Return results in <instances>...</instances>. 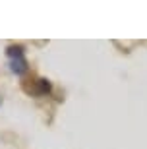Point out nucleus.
Returning <instances> with one entry per match:
<instances>
[{
    "label": "nucleus",
    "mask_w": 147,
    "mask_h": 149,
    "mask_svg": "<svg viewBox=\"0 0 147 149\" xmlns=\"http://www.w3.org/2000/svg\"><path fill=\"white\" fill-rule=\"evenodd\" d=\"M0 103H2V99H0Z\"/></svg>",
    "instance_id": "7ed1b4c3"
},
{
    "label": "nucleus",
    "mask_w": 147,
    "mask_h": 149,
    "mask_svg": "<svg viewBox=\"0 0 147 149\" xmlns=\"http://www.w3.org/2000/svg\"><path fill=\"white\" fill-rule=\"evenodd\" d=\"M50 85L49 79H45V77H31V79H25L23 81V91L27 95H35V97H41V95H47L50 93Z\"/></svg>",
    "instance_id": "f03ea898"
},
{
    "label": "nucleus",
    "mask_w": 147,
    "mask_h": 149,
    "mask_svg": "<svg viewBox=\"0 0 147 149\" xmlns=\"http://www.w3.org/2000/svg\"><path fill=\"white\" fill-rule=\"evenodd\" d=\"M6 56H8V64L10 70L17 76L27 72V58H25V49L22 45H10L6 49Z\"/></svg>",
    "instance_id": "f257e3e1"
}]
</instances>
